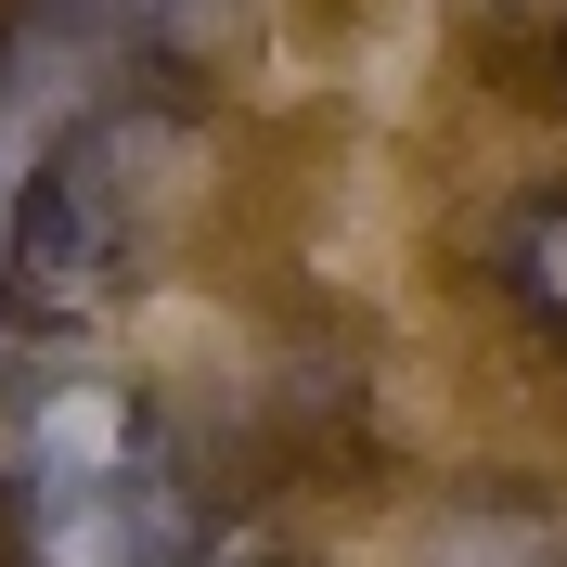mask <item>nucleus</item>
<instances>
[{
  "mask_svg": "<svg viewBox=\"0 0 567 567\" xmlns=\"http://www.w3.org/2000/svg\"><path fill=\"white\" fill-rule=\"evenodd\" d=\"M207 181V130L168 91H116V104L65 116L27 155V181H0V310L91 322L168 258L181 207Z\"/></svg>",
  "mask_w": 567,
  "mask_h": 567,
  "instance_id": "f03ea898",
  "label": "nucleus"
},
{
  "mask_svg": "<svg viewBox=\"0 0 567 567\" xmlns=\"http://www.w3.org/2000/svg\"><path fill=\"white\" fill-rule=\"evenodd\" d=\"M0 529L27 567H168L219 529L155 388L39 310H0Z\"/></svg>",
  "mask_w": 567,
  "mask_h": 567,
  "instance_id": "f257e3e1",
  "label": "nucleus"
},
{
  "mask_svg": "<svg viewBox=\"0 0 567 567\" xmlns=\"http://www.w3.org/2000/svg\"><path fill=\"white\" fill-rule=\"evenodd\" d=\"M400 567H567V516L542 503V477H464L413 516Z\"/></svg>",
  "mask_w": 567,
  "mask_h": 567,
  "instance_id": "7ed1b4c3",
  "label": "nucleus"
},
{
  "mask_svg": "<svg viewBox=\"0 0 567 567\" xmlns=\"http://www.w3.org/2000/svg\"><path fill=\"white\" fill-rule=\"evenodd\" d=\"M13 567H27V555H13Z\"/></svg>",
  "mask_w": 567,
  "mask_h": 567,
  "instance_id": "6e6552de",
  "label": "nucleus"
},
{
  "mask_svg": "<svg viewBox=\"0 0 567 567\" xmlns=\"http://www.w3.org/2000/svg\"><path fill=\"white\" fill-rule=\"evenodd\" d=\"M52 39H78L91 65H142V78H181V65H219L233 52V0H27Z\"/></svg>",
  "mask_w": 567,
  "mask_h": 567,
  "instance_id": "20e7f679",
  "label": "nucleus"
},
{
  "mask_svg": "<svg viewBox=\"0 0 567 567\" xmlns=\"http://www.w3.org/2000/svg\"><path fill=\"white\" fill-rule=\"evenodd\" d=\"M555 91H567V13H555Z\"/></svg>",
  "mask_w": 567,
  "mask_h": 567,
  "instance_id": "0eeeda50",
  "label": "nucleus"
},
{
  "mask_svg": "<svg viewBox=\"0 0 567 567\" xmlns=\"http://www.w3.org/2000/svg\"><path fill=\"white\" fill-rule=\"evenodd\" d=\"M168 567H271V542H258L246 516H219V529H207V542H181Z\"/></svg>",
  "mask_w": 567,
  "mask_h": 567,
  "instance_id": "423d86ee",
  "label": "nucleus"
},
{
  "mask_svg": "<svg viewBox=\"0 0 567 567\" xmlns=\"http://www.w3.org/2000/svg\"><path fill=\"white\" fill-rule=\"evenodd\" d=\"M477 271L542 349H567V181H516L503 194L491 233H477Z\"/></svg>",
  "mask_w": 567,
  "mask_h": 567,
  "instance_id": "39448f33",
  "label": "nucleus"
}]
</instances>
